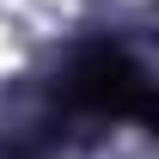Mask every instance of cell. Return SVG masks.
Listing matches in <instances>:
<instances>
[{
	"label": "cell",
	"mask_w": 159,
	"mask_h": 159,
	"mask_svg": "<svg viewBox=\"0 0 159 159\" xmlns=\"http://www.w3.org/2000/svg\"><path fill=\"white\" fill-rule=\"evenodd\" d=\"M74 92L86 104H98V110H147V80H141V67H129V61L116 55V49H98V55L80 67Z\"/></svg>",
	"instance_id": "1"
}]
</instances>
